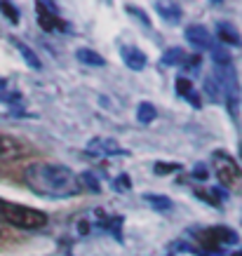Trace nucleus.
<instances>
[{"mask_svg":"<svg viewBox=\"0 0 242 256\" xmlns=\"http://www.w3.org/2000/svg\"><path fill=\"white\" fill-rule=\"evenodd\" d=\"M24 181L36 195L50 198V200H64L80 193L78 174L70 172L64 164L36 162L24 170Z\"/></svg>","mask_w":242,"mask_h":256,"instance_id":"obj_1","label":"nucleus"},{"mask_svg":"<svg viewBox=\"0 0 242 256\" xmlns=\"http://www.w3.org/2000/svg\"><path fill=\"white\" fill-rule=\"evenodd\" d=\"M0 221L8 226H14V228H22V230H38V228L47 226V214L0 198Z\"/></svg>","mask_w":242,"mask_h":256,"instance_id":"obj_2","label":"nucleus"},{"mask_svg":"<svg viewBox=\"0 0 242 256\" xmlns=\"http://www.w3.org/2000/svg\"><path fill=\"white\" fill-rule=\"evenodd\" d=\"M198 242H200V249H193V252H202V254H210V256H219L221 252L230 244L238 242V233L233 228L228 226H212V228H204L200 233L196 235Z\"/></svg>","mask_w":242,"mask_h":256,"instance_id":"obj_3","label":"nucleus"},{"mask_svg":"<svg viewBox=\"0 0 242 256\" xmlns=\"http://www.w3.org/2000/svg\"><path fill=\"white\" fill-rule=\"evenodd\" d=\"M212 162H214V172H216L221 188H226V190H242V170L226 150H216L212 156Z\"/></svg>","mask_w":242,"mask_h":256,"instance_id":"obj_4","label":"nucleus"},{"mask_svg":"<svg viewBox=\"0 0 242 256\" xmlns=\"http://www.w3.org/2000/svg\"><path fill=\"white\" fill-rule=\"evenodd\" d=\"M212 78L219 82L221 96H224V101L228 104V110L235 116V110H238V90H240V85H238V76H235L233 64H230V66H214V76H212Z\"/></svg>","mask_w":242,"mask_h":256,"instance_id":"obj_5","label":"nucleus"},{"mask_svg":"<svg viewBox=\"0 0 242 256\" xmlns=\"http://www.w3.org/2000/svg\"><path fill=\"white\" fill-rule=\"evenodd\" d=\"M33 153V146L26 139L16 136V134L0 132V162H14L24 160Z\"/></svg>","mask_w":242,"mask_h":256,"instance_id":"obj_6","label":"nucleus"},{"mask_svg":"<svg viewBox=\"0 0 242 256\" xmlns=\"http://www.w3.org/2000/svg\"><path fill=\"white\" fill-rule=\"evenodd\" d=\"M186 40L190 42V47H196L198 52H212L214 50V36H212L202 24H190L186 28Z\"/></svg>","mask_w":242,"mask_h":256,"instance_id":"obj_7","label":"nucleus"},{"mask_svg":"<svg viewBox=\"0 0 242 256\" xmlns=\"http://www.w3.org/2000/svg\"><path fill=\"white\" fill-rule=\"evenodd\" d=\"M38 24H40V28L47 33L56 31V28L68 31V26L56 14V5H52V2H38Z\"/></svg>","mask_w":242,"mask_h":256,"instance_id":"obj_8","label":"nucleus"},{"mask_svg":"<svg viewBox=\"0 0 242 256\" xmlns=\"http://www.w3.org/2000/svg\"><path fill=\"white\" fill-rule=\"evenodd\" d=\"M87 153H92V156H127L125 148L108 136H94L92 141H87Z\"/></svg>","mask_w":242,"mask_h":256,"instance_id":"obj_9","label":"nucleus"},{"mask_svg":"<svg viewBox=\"0 0 242 256\" xmlns=\"http://www.w3.org/2000/svg\"><path fill=\"white\" fill-rule=\"evenodd\" d=\"M122 62L127 64V68L130 70H144L146 68V64H148V59H146V54L141 52L139 47H132V45H125L122 47Z\"/></svg>","mask_w":242,"mask_h":256,"instance_id":"obj_10","label":"nucleus"},{"mask_svg":"<svg viewBox=\"0 0 242 256\" xmlns=\"http://www.w3.org/2000/svg\"><path fill=\"white\" fill-rule=\"evenodd\" d=\"M216 36H219V40L224 45H233V47L242 45V38H240V33H238V28L228 22H216Z\"/></svg>","mask_w":242,"mask_h":256,"instance_id":"obj_11","label":"nucleus"},{"mask_svg":"<svg viewBox=\"0 0 242 256\" xmlns=\"http://www.w3.org/2000/svg\"><path fill=\"white\" fill-rule=\"evenodd\" d=\"M176 94H179V96H184L186 101H190V104H193L196 108H200V106H202V101H200V94L193 90L190 80L184 78V76H179V78H176Z\"/></svg>","mask_w":242,"mask_h":256,"instance_id":"obj_12","label":"nucleus"},{"mask_svg":"<svg viewBox=\"0 0 242 256\" xmlns=\"http://www.w3.org/2000/svg\"><path fill=\"white\" fill-rule=\"evenodd\" d=\"M156 10L160 12L162 22L164 24H172V26H176V24L181 22V14H184L176 2H156Z\"/></svg>","mask_w":242,"mask_h":256,"instance_id":"obj_13","label":"nucleus"},{"mask_svg":"<svg viewBox=\"0 0 242 256\" xmlns=\"http://www.w3.org/2000/svg\"><path fill=\"white\" fill-rule=\"evenodd\" d=\"M96 216L102 218L99 226H102L104 230H108L116 240H122V233H120V228H122V216H106L104 212H96Z\"/></svg>","mask_w":242,"mask_h":256,"instance_id":"obj_14","label":"nucleus"},{"mask_svg":"<svg viewBox=\"0 0 242 256\" xmlns=\"http://www.w3.org/2000/svg\"><path fill=\"white\" fill-rule=\"evenodd\" d=\"M186 59H188V52L184 47H170V50L162 54L160 64H162V66H184Z\"/></svg>","mask_w":242,"mask_h":256,"instance_id":"obj_15","label":"nucleus"},{"mask_svg":"<svg viewBox=\"0 0 242 256\" xmlns=\"http://www.w3.org/2000/svg\"><path fill=\"white\" fill-rule=\"evenodd\" d=\"M12 45H14L16 50H19V54L24 56V62L28 64V66H31L33 70H40V68H42V64H40L38 54H36V52H33V50H31L28 45H24L22 40H14V38H12Z\"/></svg>","mask_w":242,"mask_h":256,"instance_id":"obj_16","label":"nucleus"},{"mask_svg":"<svg viewBox=\"0 0 242 256\" xmlns=\"http://www.w3.org/2000/svg\"><path fill=\"white\" fill-rule=\"evenodd\" d=\"M76 59H78L80 64H85V66H106V59H104L99 52L87 50V47H80L78 52H76Z\"/></svg>","mask_w":242,"mask_h":256,"instance_id":"obj_17","label":"nucleus"},{"mask_svg":"<svg viewBox=\"0 0 242 256\" xmlns=\"http://www.w3.org/2000/svg\"><path fill=\"white\" fill-rule=\"evenodd\" d=\"M144 202H148L156 212H172V207H174V202L167 195H158V193H146L144 195Z\"/></svg>","mask_w":242,"mask_h":256,"instance_id":"obj_18","label":"nucleus"},{"mask_svg":"<svg viewBox=\"0 0 242 256\" xmlns=\"http://www.w3.org/2000/svg\"><path fill=\"white\" fill-rule=\"evenodd\" d=\"M158 118V108L150 104V101H141L139 108H136V120L141 124H150Z\"/></svg>","mask_w":242,"mask_h":256,"instance_id":"obj_19","label":"nucleus"},{"mask_svg":"<svg viewBox=\"0 0 242 256\" xmlns=\"http://www.w3.org/2000/svg\"><path fill=\"white\" fill-rule=\"evenodd\" d=\"M202 92H204V96L212 101V104H221L224 101V96H221V87H219V82L212 78H204V82H202Z\"/></svg>","mask_w":242,"mask_h":256,"instance_id":"obj_20","label":"nucleus"},{"mask_svg":"<svg viewBox=\"0 0 242 256\" xmlns=\"http://www.w3.org/2000/svg\"><path fill=\"white\" fill-rule=\"evenodd\" d=\"M78 184H80V190H90V193H102L99 178L94 176L92 172H82V174H78Z\"/></svg>","mask_w":242,"mask_h":256,"instance_id":"obj_21","label":"nucleus"},{"mask_svg":"<svg viewBox=\"0 0 242 256\" xmlns=\"http://www.w3.org/2000/svg\"><path fill=\"white\" fill-rule=\"evenodd\" d=\"M212 59H214V66H230V64H233L230 52H228L224 45H214V50H212Z\"/></svg>","mask_w":242,"mask_h":256,"instance_id":"obj_22","label":"nucleus"},{"mask_svg":"<svg viewBox=\"0 0 242 256\" xmlns=\"http://www.w3.org/2000/svg\"><path fill=\"white\" fill-rule=\"evenodd\" d=\"M181 164L179 162H156L153 172H156L158 176H167V174H172V172H179Z\"/></svg>","mask_w":242,"mask_h":256,"instance_id":"obj_23","label":"nucleus"},{"mask_svg":"<svg viewBox=\"0 0 242 256\" xmlns=\"http://www.w3.org/2000/svg\"><path fill=\"white\" fill-rule=\"evenodd\" d=\"M113 188H116L118 193H125V190H130V188H132V178H130V174H120V176H116Z\"/></svg>","mask_w":242,"mask_h":256,"instance_id":"obj_24","label":"nucleus"},{"mask_svg":"<svg viewBox=\"0 0 242 256\" xmlns=\"http://www.w3.org/2000/svg\"><path fill=\"white\" fill-rule=\"evenodd\" d=\"M0 10H2V14L8 16L12 24H19V10L14 5H10V2H0Z\"/></svg>","mask_w":242,"mask_h":256,"instance_id":"obj_25","label":"nucleus"},{"mask_svg":"<svg viewBox=\"0 0 242 256\" xmlns=\"http://www.w3.org/2000/svg\"><path fill=\"white\" fill-rule=\"evenodd\" d=\"M190 176L198 178V181H207V178H210V170H207V164L198 162L196 167H193V172H190Z\"/></svg>","mask_w":242,"mask_h":256,"instance_id":"obj_26","label":"nucleus"},{"mask_svg":"<svg viewBox=\"0 0 242 256\" xmlns=\"http://www.w3.org/2000/svg\"><path fill=\"white\" fill-rule=\"evenodd\" d=\"M125 12H130V14L132 16H136V19H139L141 24H144V26H146V28H150V19L146 14H144V12H139V10L134 8V5H125Z\"/></svg>","mask_w":242,"mask_h":256,"instance_id":"obj_27","label":"nucleus"},{"mask_svg":"<svg viewBox=\"0 0 242 256\" xmlns=\"http://www.w3.org/2000/svg\"><path fill=\"white\" fill-rule=\"evenodd\" d=\"M196 195H198V198H200V200H204V202H210L212 207H216V210H219V207H221L219 202L214 200V198H212V195H210V193H202V190H196Z\"/></svg>","mask_w":242,"mask_h":256,"instance_id":"obj_28","label":"nucleus"},{"mask_svg":"<svg viewBox=\"0 0 242 256\" xmlns=\"http://www.w3.org/2000/svg\"><path fill=\"white\" fill-rule=\"evenodd\" d=\"M90 228H92V224H90L87 218H82V221H80V224H78V230H80V233H82V235H85V233H90Z\"/></svg>","mask_w":242,"mask_h":256,"instance_id":"obj_29","label":"nucleus"},{"mask_svg":"<svg viewBox=\"0 0 242 256\" xmlns=\"http://www.w3.org/2000/svg\"><path fill=\"white\" fill-rule=\"evenodd\" d=\"M230 256H242V249H240V252H235V254H230Z\"/></svg>","mask_w":242,"mask_h":256,"instance_id":"obj_30","label":"nucleus"},{"mask_svg":"<svg viewBox=\"0 0 242 256\" xmlns=\"http://www.w3.org/2000/svg\"><path fill=\"white\" fill-rule=\"evenodd\" d=\"M238 150H240V160H242V144H240V146H238Z\"/></svg>","mask_w":242,"mask_h":256,"instance_id":"obj_31","label":"nucleus"},{"mask_svg":"<svg viewBox=\"0 0 242 256\" xmlns=\"http://www.w3.org/2000/svg\"><path fill=\"white\" fill-rule=\"evenodd\" d=\"M0 238H2V228H0Z\"/></svg>","mask_w":242,"mask_h":256,"instance_id":"obj_32","label":"nucleus"}]
</instances>
